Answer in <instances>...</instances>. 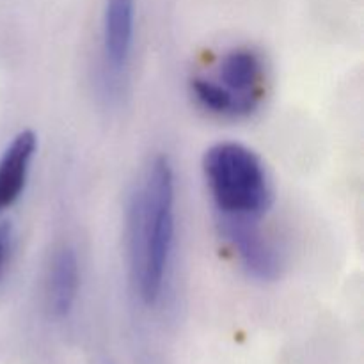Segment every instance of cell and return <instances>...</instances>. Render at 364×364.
Segmentation results:
<instances>
[{
	"label": "cell",
	"mask_w": 364,
	"mask_h": 364,
	"mask_svg": "<svg viewBox=\"0 0 364 364\" xmlns=\"http://www.w3.org/2000/svg\"><path fill=\"white\" fill-rule=\"evenodd\" d=\"M6 238H7L6 231H0V269H2L4 258H6Z\"/></svg>",
	"instance_id": "cell-9"
},
{
	"label": "cell",
	"mask_w": 364,
	"mask_h": 364,
	"mask_svg": "<svg viewBox=\"0 0 364 364\" xmlns=\"http://www.w3.org/2000/svg\"><path fill=\"white\" fill-rule=\"evenodd\" d=\"M135 0H107L103 16V57L114 73L128 66L134 46Z\"/></svg>",
	"instance_id": "cell-4"
},
{
	"label": "cell",
	"mask_w": 364,
	"mask_h": 364,
	"mask_svg": "<svg viewBox=\"0 0 364 364\" xmlns=\"http://www.w3.org/2000/svg\"><path fill=\"white\" fill-rule=\"evenodd\" d=\"M80 272L77 255L71 247H60L53 255L46 279V299L50 311L55 316H68L77 301Z\"/></svg>",
	"instance_id": "cell-7"
},
{
	"label": "cell",
	"mask_w": 364,
	"mask_h": 364,
	"mask_svg": "<svg viewBox=\"0 0 364 364\" xmlns=\"http://www.w3.org/2000/svg\"><path fill=\"white\" fill-rule=\"evenodd\" d=\"M191 87L199 105L213 114H220V116H249L256 110L255 105L237 98L220 82L196 77L191 80Z\"/></svg>",
	"instance_id": "cell-8"
},
{
	"label": "cell",
	"mask_w": 364,
	"mask_h": 364,
	"mask_svg": "<svg viewBox=\"0 0 364 364\" xmlns=\"http://www.w3.org/2000/svg\"><path fill=\"white\" fill-rule=\"evenodd\" d=\"M203 171L219 215L262 219L272 205L262 159L238 142L213 144L203 159Z\"/></svg>",
	"instance_id": "cell-2"
},
{
	"label": "cell",
	"mask_w": 364,
	"mask_h": 364,
	"mask_svg": "<svg viewBox=\"0 0 364 364\" xmlns=\"http://www.w3.org/2000/svg\"><path fill=\"white\" fill-rule=\"evenodd\" d=\"M38 139L34 132L23 130L11 141L0 159V210L13 205L25 188Z\"/></svg>",
	"instance_id": "cell-6"
},
{
	"label": "cell",
	"mask_w": 364,
	"mask_h": 364,
	"mask_svg": "<svg viewBox=\"0 0 364 364\" xmlns=\"http://www.w3.org/2000/svg\"><path fill=\"white\" fill-rule=\"evenodd\" d=\"M220 233L233 245L244 269L259 281H274L281 272V258L272 242L267 240L258 219L219 215Z\"/></svg>",
	"instance_id": "cell-3"
},
{
	"label": "cell",
	"mask_w": 364,
	"mask_h": 364,
	"mask_svg": "<svg viewBox=\"0 0 364 364\" xmlns=\"http://www.w3.org/2000/svg\"><path fill=\"white\" fill-rule=\"evenodd\" d=\"M263 78L262 57L251 48H235L223 57L219 82L237 98L258 107Z\"/></svg>",
	"instance_id": "cell-5"
},
{
	"label": "cell",
	"mask_w": 364,
	"mask_h": 364,
	"mask_svg": "<svg viewBox=\"0 0 364 364\" xmlns=\"http://www.w3.org/2000/svg\"><path fill=\"white\" fill-rule=\"evenodd\" d=\"M174 244V171L166 155L149 166L128 208V255L135 290L146 306L160 301Z\"/></svg>",
	"instance_id": "cell-1"
}]
</instances>
